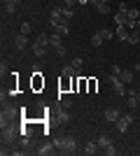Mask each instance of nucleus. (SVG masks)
<instances>
[{
    "instance_id": "obj_25",
    "label": "nucleus",
    "mask_w": 140,
    "mask_h": 156,
    "mask_svg": "<svg viewBox=\"0 0 140 156\" xmlns=\"http://www.w3.org/2000/svg\"><path fill=\"white\" fill-rule=\"evenodd\" d=\"M96 9H98V14H110V2H98Z\"/></svg>"
},
{
    "instance_id": "obj_21",
    "label": "nucleus",
    "mask_w": 140,
    "mask_h": 156,
    "mask_svg": "<svg viewBox=\"0 0 140 156\" xmlns=\"http://www.w3.org/2000/svg\"><path fill=\"white\" fill-rule=\"evenodd\" d=\"M75 68V70H77V75H80L82 72V68H84V58H82V56H77V58H73V63H70Z\"/></svg>"
},
{
    "instance_id": "obj_14",
    "label": "nucleus",
    "mask_w": 140,
    "mask_h": 156,
    "mask_svg": "<svg viewBox=\"0 0 140 156\" xmlns=\"http://www.w3.org/2000/svg\"><path fill=\"white\" fill-rule=\"evenodd\" d=\"M98 149H100V147H98V142H93V140H91V142H87V144H84V154H89V156H93V154H96Z\"/></svg>"
},
{
    "instance_id": "obj_29",
    "label": "nucleus",
    "mask_w": 140,
    "mask_h": 156,
    "mask_svg": "<svg viewBox=\"0 0 140 156\" xmlns=\"http://www.w3.org/2000/svg\"><path fill=\"white\" fill-rule=\"evenodd\" d=\"M61 105H63V110H70V107H73V98L61 96Z\"/></svg>"
},
{
    "instance_id": "obj_16",
    "label": "nucleus",
    "mask_w": 140,
    "mask_h": 156,
    "mask_svg": "<svg viewBox=\"0 0 140 156\" xmlns=\"http://www.w3.org/2000/svg\"><path fill=\"white\" fill-rule=\"evenodd\" d=\"M68 30H70V23H66V21H61L59 26H54V33H59V35H68Z\"/></svg>"
},
{
    "instance_id": "obj_38",
    "label": "nucleus",
    "mask_w": 140,
    "mask_h": 156,
    "mask_svg": "<svg viewBox=\"0 0 140 156\" xmlns=\"http://www.w3.org/2000/svg\"><path fill=\"white\" fill-rule=\"evenodd\" d=\"M135 98H138V103H140V91H135Z\"/></svg>"
},
{
    "instance_id": "obj_23",
    "label": "nucleus",
    "mask_w": 140,
    "mask_h": 156,
    "mask_svg": "<svg viewBox=\"0 0 140 156\" xmlns=\"http://www.w3.org/2000/svg\"><path fill=\"white\" fill-rule=\"evenodd\" d=\"M140 19V9L138 7H131V9H128V21H138Z\"/></svg>"
},
{
    "instance_id": "obj_37",
    "label": "nucleus",
    "mask_w": 140,
    "mask_h": 156,
    "mask_svg": "<svg viewBox=\"0 0 140 156\" xmlns=\"http://www.w3.org/2000/svg\"><path fill=\"white\" fill-rule=\"evenodd\" d=\"M89 2H91V0H80V5H89Z\"/></svg>"
},
{
    "instance_id": "obj_35",
    "label": "nucleus",
    "mask_w": 140,
    "mask_h": 156,
    "mask_svg": "<svg viewBox=\"0 0 140 156\" xmlns=\"http://www.w3.org/2000/svg\"><path fill=\"white\" fill-rule=\"evenodd\" d=\"M128 9H131V7H128L126 2H119V12H126L128 14Z\"/></svg>"
},
{
    "instance_id": "obj_31",
    "label": "nucleus",
    "mask_w": 140,
    "mask_h": 156,
    "mask_svg": "<svg viewBox=\"0 0 140 156\" xmlns=\"http://www.w3.org/2000/svg\"><path fill=\"white\" fill-rule=\"evenodd\" d=\"M31 30H33V26H31L28 21H23V23H21V33H23V35H31Z\"/></svg>"
},
{
    "instance_id": "obj_34",
    "label": "nucleus",
    "mask_w": 140,
    "mask_h": 156,
    "mask_svg": "<svg viewBox=\"0 0 140 156\" xmlns=\"http://www.w3.org/2000/svg\"><path fill=\"white\" fill-rule=\"evenodd\" d=\"M110 75H117V77H119V75H121V68H119V65H112V68H110Z\"/></svg>"
},
{
    "instance_id": "obj_2",
    "label": "nucleus",
    "mask_w": 140,
    "mask_h": 156,
    "mask_svg": "<svg viewBox=\"0 0 140 156\" xmlns=\"http://www.w3.org/2000/svg\"><path fill=\"white\" fill-rule=\"evenodd\" d=\"M0 130H2L0 135H2V142H5V144L14 142V140H16V137L21 135V128H16V126H14V124H7L5 128H0Z\"/></svg>"
},
{
    "instance_id": "obj_10",
    "label": "nucleus",
    "mask_w": 140,
    "mask_h": 156,
    "mask_svg": "<svg viewBox=\"0 0 140 156\" xmlns=\"http://www.w3.org/2000/svg\"><path fill=\"white\" fill-rule=\"evenodd\" d=\"M119 117H121V112L117 110V107H107L105 110V121H110V124H114Z\"/></svg>"
},
{
    "instance_id": "obj_3",
    "label": "nucleus",
    "mask_w": 140,
    "mask_h": 156,
    "mask_svg": "<svg viewBox=\"0 0 140 156\" xmlns=\"http://www.w3.org/2000/svg\"><path fill=\"white\" fill-rule=\"evenodd\" d=\"M16 114H19V110L12 107V105H7L5 110H2V114H0V128H5L7 124H12L14 119H16Z\"/></svg>"
},
{
    "instance_id": "obj_9",
    "label": "nucleus",
    "mask_w": 140,
    "mask_h": 156,
    "mask_svg": "<svg viewBox=\"0 0 140 156\" xmlns=\"http://www.w3.org/2000/svg\"><path fill=\"white\" fill-rule=\"evenodd\" d=\"M61 37H63V35H59V33H52V35H49V47H52V49H56V51H59V49H63V42H61Z\"/></svg>"
},
{
    "instance_id": "obj_1",
    "label": "nucleus",
    "mask_w": 140,
    "mask_h": 156,
    "mask_svg": "<svg viewBox=\"0 0 140 156\" xmlns=\"http://www.w3.org/2000/svg\"><path fill=\"white\" fill-rule=\"evenodd\" d=\"M54 144H56V149H59L61 154H75V151H77V142H75L73 135H61V137H56Z\"/></svg>"
},
{
    "instance_id": "obj_26",
    "label": "nucleus",
    "mask_w": 140,
    "mask_h": 156,
    "mask_svg": "<svg viewBox=\"0 0 140 156\" xmlns=\"http://www.w3.org/2000/svg\"><path fill=\"white\" fill-rule=\"evenodd\" d=\"M63 77H77V70H75L73 65H66L63 68Z\"/></svg>"
},
{
    "instance_id": "obj_27",
    "label": "nucleus",
    "mask_w": 140,
    "mask_h": 156,
    "mask_svg": "<svg viewBox=\"0 0 140 156\" xmlns=\"http://www.w3.org/2000/svg\"><path fill=\"white\" fill-rule=\"evenodd\" d=\"M59 121H61V124H70V112L61 110V112H59Z\"/></svg>"
},
{
    "instance_id": "obj_6",
    "label": "nucleus",
    "mask_w": 140,
    "mask_h": 156,
    "mask_svg": "<svg viewBox=\"0 0 140 156\" xmlns=\"http://www.w3.org/2000/svg\"><path fill=\"white\" fill-rule=\"evenodd\" d=\"M61 21H63V7H52V12H49V23H52V26H59Z\"/></svg>"
},
{
    "instance_id": "obj_39",
    "label": "nucleus",
    "mask_w": 140,
    "mask_h": 156,
    "mask_svg": "<svg viewBox=\"0 0 140 156\" xmlns=\"http://www.w3.org/2000/svg\"><path fill=\"white\" fill-rule=\"evenodd\" d=\"M5 2H16V0H2V5H5Z\"/></svg>"
},
{
    "instance_id": "obj_15",
    "label": "nucleus",
    "mask_w": 140,
    "mask_h": 156,
    "mask_svg": "<svg viewBox=\"0 0 140 156\" xmlns=\"http://www.w3.org/2000/svg\"><path fill=\"white\" fill-rule=\"evenodd\" d=\"M114 21H117V26H126L128 23V14L126 12H117L114 14Z\"/></svg>"
},
{
    "instance_id": "obj_24",
    "label": "nucleus",
    "mask_w": 140,
    "mask_h": 156,
    "mask_svg": "<svg viewBox=\"0 0 140 156\" xmlns=\"http://www.w3.org/2000/svg\"><path fill=\"white\" fill-rule=\"evenodd\" d=\"M45 49H47V47H40L38 42H33V54L38 56V58H42V56H45Z\"/></svg>"
},
{
    "instance_id": "obj_7",
    "label": "nucleus",
    "mask_w": 140,
    "mask_h": 156,
    "mask_svg": "<svg viewBox=\"0 0 140 156\" xmlns=\"http://www.w3.org/2000/svg\"><path fill=\"white\" fill-rule=\"evenodd\" d=\"M54 151H56V144L54 142H42L40 147L35 149V154L38 156H49V154H54Z\"/></svg>"
},
{
    "instance_id": "obj_13",
    "label": "nucleus",
    "mask_w": 140,
    "mask_h": 156,
    "mask_svg": "<svg viewBox=\"0 0 140 156\" xmlns=\"http://www.w3.org/2000/svg\"><path fill=\"white\" fill-rule=\"evenodd\" d=\"M133 75H135V72L133 70H121V75H119V79H121V82H124V84H131V82H133Z\"/></svg>"
},
{
    "instance_id": "obj_41",
    "label": "nucleus",
    "mask_w": 140,
    "mask_h": 156,
    "mask_svg": "<svg viewBox=\"0 0 140 156\" xmlns=\"http://www.w3.org/2000/svg\"><path fill=\"white\" fill-rule=\"evenodd\" d=\"M100 2H110V0H100Z\"/></svg>"
},
{
    "instance_id": "obj_18",
    "label": "nucleus",
    "mask_w": 140,
    "mask_h": 156,
    "mask_svg": "<svg viewBox=\"0 0 140 156\" xmlns=\"http://www.w3.org/2000/svg\"><path fill=\"white\" fill-rule=\"evenodd\" d=\"M138 98H135V93H128V100H126V107L128 110H135V107H138Z\"/></svg>"
},
{
    "instance_id": "obj_11",
    "label": "nucleus",
    "mask_w": 140,
    "mask_h": 156,
    "mask_svg": "<svg viewBox=\"0 0 140 156\" xmlns=\"http://www.w3.org/2000/svg\"><path fill=\"white\" fill-rule=\"evenodd\" d=\"M128 35H131V28H128V26H117L114 40H128Z\"/></svg>"
},
{
    "instance_id": "obj_5",
    "label": "nucleus",
    "mask_w": 140,
    "mask_h": 156,
    "mask_svg": "<svg viewBox=\"0 0 140 156\" xmlns=\"http://www.w3.org/2000/svg\"><path fill=\"white\" fill-rule=\"evenodd\" d=\"M114 124H117V130H119V133H128V128L133 124V117H131V114H121Z\"/></svg>"
},
{
    "instance_id": "obj_8",
    "label": "nucleus",
    "mask_w": 140,
    "mask_h": 156,
    "mask_svg": "<svg viewBox=\"0 0 140 156\" xmlns=\"http://www.w3.org/2000/svg\"><path fill=\"white\" fill-rule=\"evenodd\" d=\"M12 47L16 49V51H23L28 47V35H23V33H19L16 37H14V42H12Z\"/></svg>"
},
{
    "instance_id": "obj_4",
    "label": "nucleus",
    "mask_w": 140,
    "mask_h": 156,
    "mask_svg": "<svg viewBox=\"0 0 140 156\" xmlns=\"http://www.w3.org/2000/svg\"><path fill=\"white\" fill-rule=\"evenodd\" d=\"M107 79H110V84H112V89H114V93H117V96H126V93H128L126 84H124V82H121L117 75H110Z\"/></svg>"
},
{
    "instance_id": "obj_40",
    "label": "nucleus",
    "mask_w": 140,
    "mask_h": 156,
    "mask_svg": "<svg viewBox=\"0 0 140 156\" xmlns=\"http://www.w3.org/2000/svg\"><path fill=\"white\" fill-rule=\"evenodd\" d=\"M138 30H140V19H138Z\"/></svg>"
},
{
    "instance_id": "obj_33",
    "label": "nucleus",
    "mask_w": 140,
    "mask_h": 156,
    "mask_svg": "<svg viewBox=\"0 0 140 156\" xmlns=\"http://www.w3.org/2000/svg\"><path fill=\"white\" fill-rule=\"evenodd\" d=\"M80 5V0H63V7H75Z\"/></svg>"
},
{
    "instance_id": "obj_28",
    "label": "nucleus",
    "mask_w": 140,
    "mask_h": 156,
    "mask_svg": "<svg viewBox=\"0 0 140 156\" xmlns=\"http://www.w3.org/2000/svg\"><path fill=\"white\" fill-rule=\"evenodd\" d=\"M16 7H19V0H16V2H5V12L14 14V12H16Z\"/></svg>"
},
{
    "instance_id": "obj_17",
    "label": "nucleus",
    "mask_w": 140,
    "mask_h": 156,
    "mask_svg": "<svg viewBox=\"0 0 140 156\" xmlns=\"http://www.w3.org/2000/svg\"><path fill=\"white\" fill-rule=\"evenodd\" d=\"M73 16H75V7H63V21H66V23H70V21H73Z\"/></svg>"
},
{
    "instance_id": "obj_36",
    "label": "nucleus",
    "mask_w": 140,
    "mask_h": 156,
    "mask_svg": "<svg viewBox=\"0 0 140 156\" xmlns=\"http://www.w3.org/2000/svg\"><path fill=\"white\" fill-rule=\"evenodd\" d=\"M0 75H2V77L7 75V63H2V65H0Z\"/></svg>"
},
{
    "instance_id": "obj_22",
    "label": "nucleus",
    "mask_w": 140,
    "mask_h": 156,
    "mask_svg": "<svg viewBox=\"0 0 140 156\" xmlns=\"http://www.w3.org/2000/svg\"><path fill=\"white\" fill-rule=\"evenodd\" d=\"M35 42H38V44H40V47H49V35H45V33H40V35L35 37Z\"/></svg>"
},
{
    "instance_id": "obj_12",
    "label": "nucleus",
    "mask_w": 140,
    "mask_h": 156,
    "mask_svg": "<svg viewBox=\"0 0 140 156\" xmlns=\"http://www.w3.org/2000/svg\"><path fill=\"white\" fill-rule=\"evenodd\" d=\"M96 142H98V147H100V149H105V147H110V144H112V137L107 135V133H100Z\"/></svg>"
},
{
    "instance_id": "obj_19",
    "label": "nucleus",
    "mask_w": 140,
    "mask_h": 156,
    "mask_svg": "<svg viewBox=\"0 0 140 156\" xmlns=\"http://www.w3.org/2000/svg\"><path fill=\"white\" fill-rule=\"evenodd\" d=\"M103 42H105V37H103L100 33H93L91 35V44L93 47H103Z\"/></svg>"
},
{
    "instance_id": "obj_20",
    "label": "nucleus",
    "mask_w": 140,
    "mask_h": 156,
    "mask_svg": "<svg viewBox=\"0 0 140 156\" xmlns=\"http://www.w3.org/2000/svg\"><path fill=\"white\" fill-rule=\"evenodd\" d=\"M126 42H131V44H140V30L135 28V30H131V35H128Z\"/></svg>"
},
{
    "instance_id": "obj_30",
    "label": "nucleus",
    "mask_w": 140,
    "mask_h": 156,
    "mask_svg": "<svg viewBox=\"0 0 140 156\" xmlns=\"http://www.w3.org/2000/svg\"><path fill=\"white\" fill-rule=\"evenodd\" d=\"M100 35L105 37V42H107V40H114V33L110 30V28H103V30H100Z\"/></svg>"
},
{
    "instance_id": "obj_32",
    "label": "nucleus",
    "mask_w": 140,
    "mask_h": 156,
    "mask_svg": "<svg viewBox=\"0 0 140 156\" xmlns=\"http://www.w3.org/2000/svg\"><path fill=\"white\" fill-rule=\"evenodd\" d=\"M103 151V154H107V156H114L117 154V147H114V144H110V147H105V149H100Z\"/></svg>"
}]
</instances>
